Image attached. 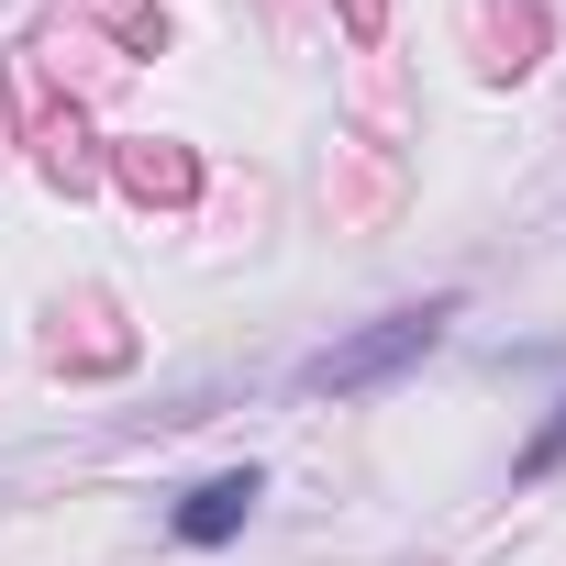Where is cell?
Instances as JSON below:
<instances>
[{
	"instance_id": "cell-2",
	"label": "cell",
	"mask_w": 566,
	"mask_h": 566,
	"mask_svg": "<svg viewBox=\"0 0 566 566\" xmlns=\"http://www.w3.org/2000/svg\"><path fill=\"white\" fill-rule=\"evenodd\" d=\"M255 500H266V467H211L200 489H178V500H167V533H178L189 555H222V544L255 522Z\"/></svg>"
},
{
	"instance_id": "cell-1",
	"label": "cell",
	"mask_w": 566,
	"mask_h": 566,
	"mask_svg": "<svg viewBox=\"0 0 566 566\" xmlns=\"http://www.w3.org/2000/svg\"><path fill=\"white\" fill-rule=\"evenodd\" d=\"M455 290H433V301H400V312H378V323H356V334H334V345H312L301 356V400H378V389H400L444 334H455Z\"/></svg>"
},
{
	"instance_id": "cell-3",
	"label": "cell",
	"mask_w": 566,
	"mask_h": 566,
	"mask_svg": "<svg viewBox=\"0 0 566 566\" xmlns=\"http://www.w3.org/2000/svg\"><path fill=\"white\" fill-rule=\"evenodd\" d=\"M555 467H566V400H555V411H544V422H533V444H522V455H511V478H522V489H533V478H555Z\"/></svg>"
}]
</instances>
